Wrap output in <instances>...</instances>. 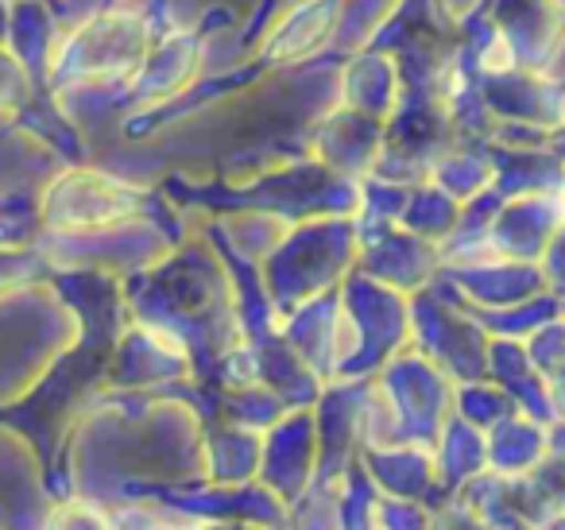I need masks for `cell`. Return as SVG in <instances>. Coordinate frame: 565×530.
Instances as JSON below:
<instances>
[{
	"instance_id": "1",
	"label": "cell",
	"mask_w": 565,
	"mask_h": 530,
	"mask_svg": "<svg viewBox=\"0 0 565 530\" xmlns=\"http://www.w3.org/2000/svg\"><path fill=\"white\" fill-rule=\"evenodd\" d=\"M71 496L120 507L205 484V418L182 399L97 403L74 422L63 453Z\"/></svg>"
},
{
	"instance_id": "2",
	"label": "cell",
	"mask_w": 565,
	"mask_h": 530,
	"mask_svg": "<svg viewBox=\"0 0 565 530\" xmlns=\"http://www.w3.org/2000/svg\"><path fill=\"white\" fill-rule=\"evenodd\" d=\"M380 388L392 403L403 442L434 445L454 418L457 383L423 357H411V352L395 357L380 375Z\"/></svg>"
},
{
	"instance_id": "3",
	"label": "cell",
	"mask_w": 565,
	"mask_h": 530,
	"mask_svg": "<svg viewBox=\"0 0 565 530\" xmlns=\"http://www.w3.org/2000/svg\"><path fill=\"white\" fill-rule=\"evenodd\" d=\"M55 504L43 449L24 430L0 422V530H43Z\"/></svg>"
},
{
	"instance_id": "4",
	"label": "cell",
	"mask_w": 565,
	"mask_h": 530,
	"mask_svg": "<svg viewBox=\"0 0 565 530\" xmlns=\"http://www.w3.org/2000/svg\"><path fill=\"white\" fill-rule=\"evenodd\" d=\"M318 468H322V437H318V411L299 406L287 411L264 434V460H259V484L282 499L287 507L302 504L315 491Z\"/></svg>"
},
{
	"instance_id": "5",
	"label": "cell",
	"mask_w": 565,
	"mask_h": 530,
	"mask_svg": "<svg viewBox=\"0 0 565 530\" xmlns=\"http://www.w3.org/2000/svg\"><path fill=\"white\" fill-rule=\"evenodd\" d=\"M194 364L182 341H174L159 326H132L117 341V357L105 375V391L113 395H136V391L167 388V383L190 380Z\"/></svg>"
},
{
	"instance_id": "6",
	"label": "cell",
	"mask_w": 565,
	"mask_h": 530,
	"mask_svg": "<svg viewBox=\"0 0 565 530\" xmlns=\"http://www.w3.org/2000/svg\"><path fill=\"white\" fill-rule=\"evenodd\" d=\"M174 511L194 522H259V527H291V507L259 480L252 484H194V488L156 491Z\"/></svg>"
},
{
	"instance_id": "7",
	"label": "cell",
	"mask_w": 565,
	"mask_h": 530,
	"mask_svg": "<svg viewBox=\"0 0 565 530\" xmlns=\"http://www.w3.org/2000/svg\"><path fill=\"white\" fill-rule=\"evenodd\" d=\"M369 395V383L333 380L326 388L318 411V437H322V468L318 484H345L361 457V406Z\"/></svg>"
},
{
	"instance_id": "8",
	"label": "cell",
	"mask_w": 565,
	"mask_h": 530,
	"mask_svg": "<svg viewBox=\"0 0 565 530\" xmlns=\"http://www.w3.org/2000/svg\"><path fill=\"white\" fill-rule=\"evenodd\" d=\"M356 465H361V473L369 476L372 488L384 499H415V504L441 499L434 445H418V442L372 445V449H361Z\"/></svg>"
},
{
	"instance_id": "9",
	"label": "cell",
	"mask_w": 565,
	"mask_h": 530,
	"mask_svg": "<svg viewBox=\"0 0 565 530\" xmlns=\"http://www.w3.org/2000/svg\"><path fill=\"white\" fill-rule=\"evenodd\" d=\"M132 210V194L102 174H71L47 198V218L58 229H94Z\"/></svg>"
},
{
	"instance_id": "10",
	"label": "cell",
	"mask_w": 565,
	"mask_h": 530,
	"mask_svg": "<svg viewBox=\"0 0 565 530\" xmlns=\"http://www.w3.org/2000/svg\"><path fill=\"white\" fill-rule=\"evenodd\" d=\"M264 434L233 426V422H205V480L210 484H252L259 480Z\"/></svg>"
},
{
	"instance_id": "11",
	"label": "cell",
	"mask_w": 565,
	"mask_h": 530,
	"mask_svg": "<svg viewBox=\"0 0 565 530\" xmlns=\"http://www.w3.org/2000/svg\"><path fill=\"white\" fill-rule=\"evenodd\" d=\"M434 460H438V488L441 499H454L469 488L472 480L488 473V434L461 422L454 414L441 437L434 442Z\"/></svg>"
},
{
	"instance_id": "12",
	"label": "cell",
	"mask_w": 565,
	"mask_h": 530,
	"mask_svg": "<svg viewBox=\"0 0 565 530\" xmlns=\"http://www.w3.org/2000/svg\"><path fill=\"white\" fill-rule=\"evenodd\" d=\"M550 426L526 418V414H515L511 422H503L500 430L488 434V473L508 476V480H519V476H531L539 468V460L550 453Z\"/></svg>"
},
{
	"instance_id": "13",
	"label": "cell",
	"mask_w": 565,
	"mask_h": 530,
	"mask_svg": "<svg viewBox=\"0 0 565 530\" xmlns=\"http://www.w3.org/2000/svg\"><path fill=\"white\" fill-rule=\"evenodd\" d=\"M291 406L282 403L264 380L256 383H236V388L221 391V422H233V426L256 430V434H267L282 414Z\"/></svg>"
},
{
	"instance_id": "14",
	"label": "cell",
	"mask_w": 565,
	"mask_h": 530,
	"mask_svg": "<svg viewBox=\"0 0 565 530\" xmlns=\"http://www.w3.org/2000/svg\"><path fill=\"white\" fill-rule=\"evenodd\" d=\"M454 414L469 426H477L480 434H492L503 422H511L519 411V403L492 380H477V383H457V399H454Z\"/></svg>"
},
{
	"instance_id": "15",
	"label": "cell",
	"mask_w": 565,
	"mask_h": 530,
	"mask_svg": "<svg viewBox=\"0 0 565 530\" xmlns=\"http://www.w3.org/2000/svg\"><path fill=\"white\" fill-rule=\"evenodd\" d=\"M43 530H117L113 511L97 499L86 496H58V504L51 507V519Z\"/></svg>"
},
{
	"instance_id": "16",
	"label": "cell",
	"mask_w": 565,
	"mask_h": 530,
	"mask_svg": "<svg viewBox=\"0 0 565 530\" xmlns=\"http://www.w3.org/2000/svg\"><path fill=\"white\" fill-rule=\"evenodd\" d=\"M376 499H380V491L372 488V480L361 473V465H356L345 480V527L341 530H380Z\"/></svg>"
},
{
	"instance_id": "17",
	"label": "cell",
	"mask_w": 565,
	"mask_h": 530,
	"mask_svg": "<svg viewBox=\"0 0 565 530\" xmlns=\"http://www.w3.org/2000/svg\"><path fill=\"white\" fill-rule=\"evenodd\" d=\"M380 530H434V507L415 499H376Z\"/></svg>"
},
{
	"instance_id": "18",
	"label": "cell",
	"mask_w": 565,
	"mask_h": 530,
	"mask_svg": "<svg viewBox=\"0 0 565 530\" xmlns=\"http://www.w3.org/2000/svg\"><path fill=\"white\" fill-rule=\"evenodd\" d=\"M526 480H531V488L539 491V499L550 511L554 515L565 511V453H546Z\"/></svg>"
},
{
	"instance_id": "19",
	"label": "cell",
	"mask_w": 565,
	"mask_h": 530,
	"mask_svg": "<svg viewBox=\"0 0 565 530\" xmlns=\"http://www.w3.org/2000/svg\"><path fill=\"white\" fill-rule=\"evenodd\" d=\"M531 364L539 368L546 380H554L557 372L565 368V329L554 326V329H542L539 337L531 341Z\"/></svg>"
},
{
	"instance_id": "20",
	"label": "cell",
	"mask_w": 565,
	"mask_h": 530,
	"mask_svg": "<svg viewBox=\"0 0 565 530\" xmlns=\"http://www.w3.org/2000/svg\"><path fill=\"white\" fill-rule=\"evenodd\" d=\"M550 391H554V406H557V418H565V368L550 380Z\"/></svg>"
},
{
	"instance_id": "21",
	"label": "cell",
	"mask_w": 565,
	"mask_h": 530,
	"mask_svg": "<svg viewBox=\"0 0 565 530\" xmlns=\"http://www.w3.org/2000/svg\"><path fill=\"white\" fill-rule=\"evenodd\" d=\"M198 530H279V527H259V522H202Z\"/></svg>"
},
{
	"instance_id": "22",
	"label": "cell",
	"mask_w": 565,
	"mask_h": 530,
	"mask_svg": "<svg viewBox=\"0 0 565 530\" xmlns=\"http://www.w3.org/2000/svg\"><path fill=\"white\" fill-rule=\"evenodd\" d=\"M539 530H565V511H562V515H554V519H546Z\"/></svg>"
}]
</instances>
